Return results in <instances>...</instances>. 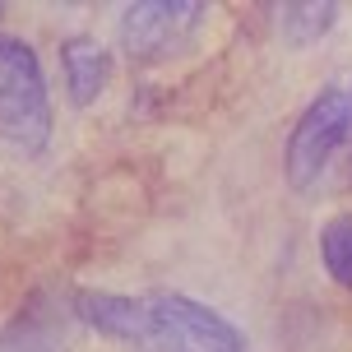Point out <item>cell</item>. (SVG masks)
Wrapping results in <instances>:
<instances>
[{"label": "cell", "instance_id": "obj_4", "mask_svg": "<svg viewBox=\"0 0 352 352\" xmlns=\"http://www.w3.org/2000/svg\"><path fill=\"white\" fill-rule=\"evenodd\" d=\"M209 23V5L199 0H140L121 10V47L130 60H167L186 52L195 33Z\"/></svg>", "mask_w": 352, "mask_h": 352}, {"label": "cell", "instance_id": "obj_7", "mask_svg": "<svg viewBox=\"0 0 352 352\" xmlns=\"http://www.w3.org/2000/svg\"><path fill=\"white\" fill-rule=\"evenodd\" d=\"M338 10L334 0H292V5H278L274 10V23H278V37L287 42V47H311V42H320V37L329 33L338 23Z\"/></svg>", "mask_w": 352, "mask_h": 352}, {"label": "cell", "instance_id": "obj_8", "mask_svg": "<svg viewBox=\"0 0 352 352\" xmlns=\"http://www.w3.org/2000/svg\"><path fill=\"white\" fill-rule=\"evenodd\" d=\"M320 264L343 292H352V209L334 213L320 228Z\"/></svg>", "mask_w": 352, "mask_h": 352}, {"label": "cell", "instance_id": "obj_2", "mask_svg": "<svg viewBox=\"0 0 352 352\" xmlns=\"http://www.w3.org/2000/svg\"><path fill=\"white\" fill-rule=\"evenodd\" d=\"M352 162V84H334L301 107L283 144V176L301 195H316Z\"/></svg>", "mask_w": 352, "mask_h": 352}, {"label": "cell", "instance_id": "obj_5", "mask_svg": "<svg viewBox=\"0 0 352 352\" xmlns=\"http://www.w3.org/2000/svg\"><path fill=\"white\" fill-rule=\"evenodd\" d=\"M70 311L56 301L33 297L5 329H0V352H65L70 348Z\"/></svg>", "mask_w": 352, "mask_h": 352}, {"label": "cell", "instance_id": "obj_3", "mask_svg": "<svg viewBox=\"0 0 352 352\" xmlns=\"http://www.w3.org/2000/svg\"><path fill=\"white\" fill-rule=\"evenodd\" d=\"M52 144V93L37 52L23 37H0V148L42 158Z\"/></svg>", "mask_w": 352, "mask_h": 352}, {"label": "cell", "instance_id": "obj_1", "mask_svg": "<svg viewBox=\"0 0 352 352\" xmlns=\"http://www.w3.org/2000/svg\"><path fill=\"white\" fill-rule=\"evenodd\" d=\"M70 316L125 352H250V338L223 311L186 292H102L79 287Z\"/></svg>", "mask_w": 352, "mask_h": 352}, {"label": "cell", "instance_id": "obj_6", "mask_svg": "<svg viewBox=\"0 0 352 352\" xmlns=\"http://www.w3.org/2000/svg\"><path fill=\"white\" fill-rule=\"evenodd\" d=\"M60 70H65L70 102L88 107V102L102 98L107 79H111V56H107L93 37H65V47H60Z\"/></svg>", "mask_w": 352, "mask_h": 352}]
</instances>
